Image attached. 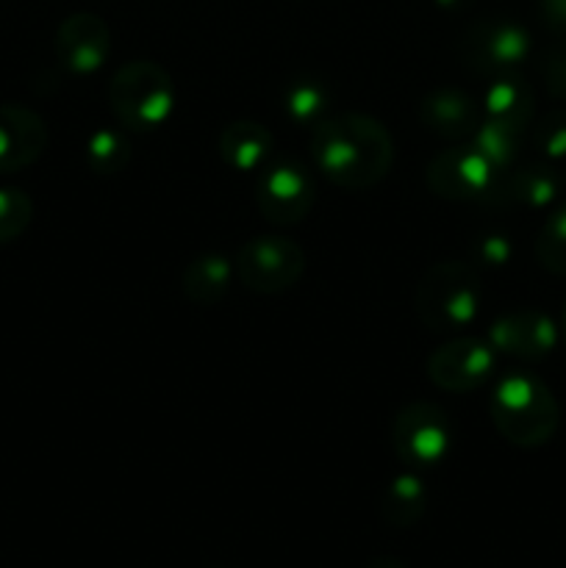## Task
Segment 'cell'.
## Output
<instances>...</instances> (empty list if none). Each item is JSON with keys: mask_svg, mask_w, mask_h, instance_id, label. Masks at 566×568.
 I'll return each instance as SVG.
<instances>
[{"mask_svg": "<svg viewBox=\"0 0 566 568\" xmlns=\"http://www.w3.org/2000/svg\"><path fill=\"white\" fill-rule=\"evenodd\" d=\"M527 48H530V37L516 22L492 20L469 28L461 53L472 70L503 72L519 64L527 55Z\"/></svg>", "mask_w": 566, "mask_h": 568, "instance_id": "obj_11", "label": "cell"}, {"mask_svg": "<svg viewBox=\"0 0 566 568\" xmlns=\"http://www.w3.org/2000/svg\"><path fill=\"white\" fill-rule=\"evenodd\" d=\"M564 322H566V316H564Z\"/></svg>", "mask_w": 566, "mask_h": 568, "instance_id": "obj_29", "label": "cell"}, {"mask_svg": "<svg viewBox=\"0 0 566 568\" xmlns=\"http://www.w3.org/2000/svg\"><path fill=\"white\" fill-rule=\"evenodd\" d=\"M109 103L125 131L148 133L164 125L175 109V87L164 67L155 61H131L114 72Z\"/></svg>", "mask_w": 566, "mask_h": 568, "instance_id": "obj_3", "label": "cell"}, {"mask_svg": "<svg viewBox=\"0 0 566 568\" xmlns=\"http://www.w3.org/2000/svg\"><path fill=\"white\" fill-rule=\"evenodd\" d=\"M33 220V200L22 189H0V244H9L28 231Z\"/></svg>", "mask_w": 566, "mask_h": 568, "instance_id": "obj_21", "label": "cell"}, {"mask_svg": "<svg viewBox=\"0 0 566 568\" xmlns=\"http://www.w3.org/2000/svg\"><path fill=\"white\" fill-rule=\"evenodd\" d=\"M87 161L100 175H114L131 161V144L120 131H94L87 142Z\"/></svg>", "mask_w": 566, "mask_h": 568, "instance_id": "obj_18", "label": "cell"}, {"mask_svg": "<svg viewBox=\"0 0 566 568\" xmlns=\"http://www.w3.org/2000/svg\"><path fill=\"white\" fill-rule=\"evenodd\" d=\"M111 53L109 26L98 14L78 11L67 17L55 31V55L61 67L75 75H89L105 64Z\"/></svg>", "mask_w": 566, "mask_h": 568, "instance_id": "obj_10", "label": "cell"}, {"mask_svg": "<svg viewBox=\"0 0 566 568\" xmlns=\"http://www.w3.org/2000/svg\"><path fill=\"white\" fill-rule=\"evenodd\" d=\"M283 103H286L289 116L297 122L325 120L327 92H325V87L316 81H297L294 87L286 89V94H283Z\"/></svg>", "mask_w": 566, "mask_h": 568, "instance_id": "obj_22", "label": "cell"}, {"mask_svg": "<svg viewBox=\"0 0 566 568\" xmlns=\"http://www.w3.org/2000/svg\"><path fill=\"white\" fill-rule=\"evenodd\" d=\"M311 161L333 186L364 192L392 170V133L370 114L344 111L325 116L311 131Z\"/></svg>", "mask_w": 566, "mask_h": 568, "instance_id": "obj_1", "label": "cell"}, {"mask_svg": "<svg viewBox=\"0 0 566 568\" xmlns=\"http://www.w3.org/2000/svg\"><path fill=\"white\" fill-rule=\"evenodd\" d=\"M494 347L481 338H453L433 349L427 358V377L436 388L466 394L481 388L494 372Z\"/></svg>", "mask_w": 566, "mask_h": 568, "instance_id": "obj_8", "label": "cell"}, {"mask_svg": "<svg viewBox=\"0 0 566 568\" xmlns=\"http://www.w3.org/2000/svg\"><path fill=\"white\" fill-rule=\"evenodd\" d=\"M414 308L427 331L455 333L469 327L481 308V281L469 264L442 261L431 266L416 286Z\"/></svg>", "mask_w": 566, "mask_h": 568, "instance_id": "obj_4", "label": "cell"}, {"mask_svg": "<svg viewBox=\"0 0 566 568\" xmlns=\"http://www.w3.org/2000/svg\"><path fill=\"white\" fill-rule=\"evenodd\" d=\"M544 14L555 26H566V0H544Z\"/></svg>", "mask_w": 566, "mask_h": 568, "instance_id": "obj_26", "label": "cell"}, {"mask_svg": "<svg viewBox=\"0 0 566 568\" xmlns=\"http://www.w3.org/2000/svg\"><path fill=\"white\" fill-rule=\"evenodd\" d=\"M314 183L292 161L266 166L259 178V209L275 225H297L314 209Z\"/></svg>", "mask_w": 566, "mask_h": 568, "instance_id": "obj_9", "label": "cell"}, {"mask_svg": "<svg viewBox=\"0 0 566 568\" xmlns=\"http://www.w3.org/2000/svg\"><path fill=\"white\" fill-rule=\"evenodd\" d=\"M48 148V125L33 109L0 105V175L31 166Z\"/></svg>", "mask_w": 566, "mask_h": 568, "instance_id": "obj_12", "label": "cell"}, {"mask_svg": "<svg viewBox=\"0 0 566 568\" xmlns=\"http://www.w3.org/2000/svg\"><path fill=\"white\" fill-rule=\"evenodd\" d=\"M449 419L438 405L411 403L394 416L392 444L403 464L427 469L444 460L449 449Z\"/></svg>", "mask_w": 566, "mask_h": 568, "instance_id": "obj_6", "label": "cell"}, {"mask_svg": "<svg viewBox=\"0 0 566 568\" xmlns=\"http://www.w3.org/2000/svg\"><path fill=\"white\" fill-rule=\"evenodd\" d=\"M549 81H553V89H566V44L555 50L549 59Z\"/></svg>", "mask_w": 566, "mask_h": 568, "instance_id": "obj_25", "label": "cell"}, {"mask_svg": "<svg viewBox=\"0 0 566 568\" xmlns=\"http://www.w3.org/2000/svg\"><path fill=\"white\" fill-rule=\"evenodd\" d=\"M427 508V491L425 483L416 475H400L388 483L386 494H383L381 514L388 525L394 527H411L422 519Z\"/></svg>", "mask_w": 566, "mask_h": 568, "instance_id": "obj_17", "label": "cell"}, {"mask_svg": "<svg viewBox=\"0 0 566 568\" xmlns=\"http://www.w3.org/2000/svg\"><path fill=\"white\" fill-rule=\"evenodd\" d=\"M492 347L511 355H542L553 347V322L536 311H516L492 325Z\"/></svg>", "mask_w": 566, "mask_h": 568, "instance_id": "obj_14", "label": "cell"}, {"mask_svg": "<svg viewBox=\"0 0 566 568\" xmlns=\"http://www.w3.org/2000/svg\"><path fill=\"white\" fill-rule=\"evenodd\" d=\"M475 136V148L486 155L494 164V170L503 164H508L516 153V144H519V128L508 125V122L488 120L477 125V131L472 133Z\"/></svg>", "mask_w": 566, "mask_h": 568, "instance_id": "obj_20", "label": "cell"}, {"mask_svg": "<svg viewBox=\"0 0 566 568\" xmlns=\"http://www.w3.org/2000/svg\"><path fill=\"white\" fill-rule=\"evenodd\" d=\"M488 410L499 436L516 447H538L558 427V405L553 394L525 372H511L497 383Z\"/></svg>", "mask_w": 566, "mask_h": 568, "instance_id": "obj_2", "label": "cell"}, {"mask_svg": "<svg viewBox=\"0 0 566 568\" xmlns=\"http://www.w3.org/2000/svg\"><path fill=\"white\" fill-rule=\"evenodd\" d=\"M220 155L239 172H255L272 155V133L253 120H239L222 128Z\"/></svg>", "mask_w": 566, "mask_h": 568, "instance_id": "obj_15", "label": "cell"}, {"mask_svg": "<svg viewBox=\"0 0 566 568\" xmlns=\"http://www.w3.org/2000/svg\"><path fill=\"white\" fill-rule=\"evenodd\" d=\"M511 192H514V197L522 200V203H527V200L542 203V200L549 197L547 181H544L538 172H522V175H516L514 183H511Z\"/></svg>", "mask_w": 566, "mask_h": 568, "instance_id": "obj_24", "label": "cell"}, {"mask_svg": "<svg viewBox=\"0 0 566 568\" xmlns=\"http://www.w3.org/2000/svg\"><path fill=\"white\" fill-rule=\"evenodd\" d=\"M438 3H442V6H458V3H464V0H438Z\"/></svg>", "mask_w": 566, "mask_h": 568, "instance_id": "obj_28", "label": "cell"}, {"mask_svg": "<svg viewBox=\"0 0 566 568\" xmlns=\"http://www.w3.org/2000/svg\"><path fill=\"white\" fill-rule=\"evenodd\" d=\"M233 275H236V266H233L222 253L198 255V258L183 270V294H186L192 303L214 305L225 297V292L231 288Z\"/></svg>", "mask_w": 566, "mask_h": 568, "instance_id": "obj_16", "label": "cell"}, {"mask_svg": "<svg viewBox=\"0 0 566 568\" xmlns=\"http://www.w3.org/2000/svg\"><path fill=\"white\" fill-rule=\"evenodd\" d=\"M483 109H486L488 120L508 122V125L522 128L527 111H530V98H525V89L519 83L505 78V81H497L488 89Z\"/></svg>", "mask_w": 566, "mask_h": 568, "instance_id": "obj_19", "label": "cell"}, {"mask_svg": "<svg viewBox=\"0 0 566 568\" xmlns=\"http://www.w3.org/2000/svg\"><path fill=\"white\" fill-rule=\"evenodd\" d=\"M536 253L547 270L566 275V209L558 211L538 233Z\"/></svg>", "mask_w": 566, "mask_h": 568, "instance_id": "obj_23", "label": "cell"}, {"mask_svg": "<svg viewBox=\"0 0 566 568\" xmlns=\"http://www.w3.org/2000/svg\"><path fill=\"white\" fill-rule=\"evenodd\" d=\"M422 125L444 139H466L481 125V109L466 92L453 87L436 89L420 105Z\"/></svg>", "mask_w": 566, "mask_h": 568, "instance_id": "obj_13", "label": "cell"}, {"mask_svg": "<svg viewBox=\"0 0 566 568\" xmlns=\"http://www.w3.org/2000/svg\"><path fill=\"white\" fill-rule=\"evenodd\" d=\"M494 164L475 144H455L433 155L425 170L427 189L444 200H475L492 189Z\"/></svg>", "mask_w": 566, "mask_h": 568, "instance_id": "obj_7", "label": "cell"}, {"mask_svg": "<svg viewBox=\"0 0 566 568\" xmlns=\"http://www.w3.org/2000/svg\"><path fill=\"white\" fill-rule=\"evenodd\" d=\"M366 568H405V566H403V560L386 558V555H383V558H375Z\"/></svg>", "mask_w": 566, "mask_h": 568, "instance_id": "obj_27", "label": "cell"}, {"mask_svg": "<svg viewBox=\"0 0 566 568\" xmlns=\"http://www.w3.org/2000/svg\"><path fill=\"white\" fill-rule=\"evenodd\" d=\"M236 277L255 294H283L297 286L305 272V253L286 236H255L239 247Z\"/></svg>", "mask_w": 566, "mask_h": 568, "instance_id": "obj_5", "label": "cell"}]
</instances>
